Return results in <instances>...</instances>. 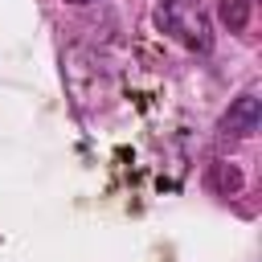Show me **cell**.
<instances>
[{"label":"cell","instance_id":"cell-1","mask_svg":"<svg viewBox=\"0 0 262 262\" xmlns=\"http://www.w3.org/2000/svg\"><path fill=\"white\" fill-rule=\"evenodd\" d=\"M151 25L160 33H168L172 41H180L184 49H192V53L213 49V25H209L205 8L192 4V0H160L156 12H151Z\"/></svg>","mask_w":262,"mask_h":262},{"label":"cell","instance_id":"cell-2","mask_svg":"<svg viewBox=\"0 0 262 262\" xmlns=\"http://www.w3.org/2000/svg\"><path fill=\"white\" fill-rule=\"evenodd\" d=\"M258 127H262V102H258L254 90H246V94H237V98L229 102V111L221 115L217 135H221V139H250V135H258Z\"/></svg>","mask_w":262,"mask_h":262},{"label":"cell","instance_id":"cell-3","mask_svg":"<svg viewBox=\"0 0 262 262\" xmlns=\"http://www.w3.org/2000/svg\"><path fill=\"white\" fill-rule=\"evenodd\" d=\"M250 8H254V0H217L221 25H225L229 33H242V29L250 25Z\"/></svg>","mask_w":262,"mask_h":262},{"label":"cell","instance_id":"cell-4","mask_svg":"<svg viewBox=\"0 0 262 262\" xmlns=\"http://www.w3.org/2000/svg\"><path fill=\"white\" fill-rule=\"evenodd\" d=\"M213 188L217 192H225V196H233V192H242V172H237V164H217L213 168Z\"/></svg>","mask_w":262,"mask_h":262},{"label":"cell","instance_id":"cell-5","mask_svg":"<svg viewBox=\"0 0 262 262\" xmlns=\"http://www.w3.org/2000/svg\"><path fill=\"white\" fill-rule=\"evenodd\" d=\"M61 4H74V8H82V4H94V0H61Z\"/></svg>","mask_w":262,"mask_h":262}]
</instances>
